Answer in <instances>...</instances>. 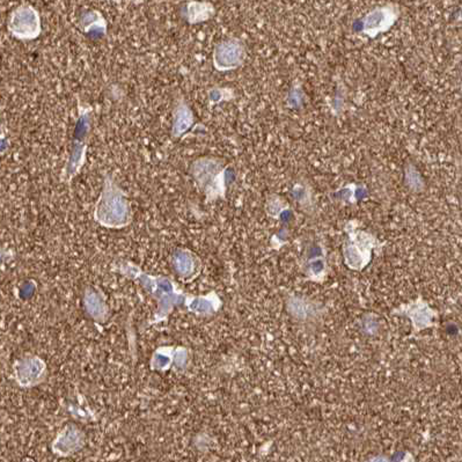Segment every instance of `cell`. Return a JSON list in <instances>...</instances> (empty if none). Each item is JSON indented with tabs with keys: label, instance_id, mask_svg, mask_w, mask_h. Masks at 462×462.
Segmentation results:
<instances>
[{
	"label": "cell",
	"instance_id": "4fadbf2b",
	"mask_svg": "<svg viewBox=\"0 0 462 462\" xmlns=\"http://www.w3.org/2000/svg\"><path fill=\"white\" fill-rule=\"evenodd\" d=\"M216 10L214 6L208 1H189L185 7V12L183 16L185 19L190 23V25H197L201 22L208 21L212 19Z\"/></svg>",
	"mask_w": 462,
	"mask_h": 462
},
{
	"label": "cell",
	"instance_id": "30bf717a",
	"mask_svg": "<svg viewBox=\"0 0 462 462\" xmlns=\"http://www.w3.org/2000/svg\"><path fill=\"white\" fill-rule=\"evenodd\" d=\"M195 123V115L192 108L189 107L185 99H179L176 102L173 111V123H172V137L179 139L186 135Z\"/></svg>",
	"mask_w": 462,
	"mask_h": 462
},
{
	"label": "cell",
	"instance_id": "8992f818",
	"mask_svg": "<svg viewBox=\"0 0 462 462\" xmlns=\"http://www.w3.org/2000/svg\"><path fill=\"white\" fill-rule=\"evenodd\" d=\"M392 314L409 319L412 322V334L415 335L428 328L434 327L436 319H438L439 313L434 308L431 307L428 302H425L424 298L418 297L408 304H403L396 307L392 312Z\"/></svg>",
	"mask_w": 462,
	"mask_h": 462
},
{
	"label": "cell",
	"instance_id": "9c48e42d",
	"mask_svg": "<svg viewBox=\"0 0 462 462\" xmlns=\"http://www.w3.org/2000/svg\"><path fill=\"white\" fill-rule=\"evenodd\" d=\"M302 274L315 283H324L329 274L326 252L322 246L313 245L307 249L302 263Z\"/></svg>",
	"mask_w": 462,
	"mask_h": 462
},
{
	"label": "cell",
	"instance_id": "52a82bcc",
	"mask_svg": "<svg viewBox=\"0 0 462 462\" xmlns=\"http://www.w3.org/2000/svg\"><path fill=\"white\" fill-rule=\"evenodd\" d=\"M246 54L245 43L240 38H227L214 47L212 63L218 72H230L243 64Z\"/></svg>",
	"mask_w": 462,
	"mask_h": 462
},
{
	"label": "cell",
	"instance_id": "5bb4252c",
	"mask_svg": "<svg viewBox=\"0 0 462 462\" xmlns=\"http://www.w3.org/2000/svg\"><path fill=\"white\" fill-rule=\"evenodd\" d=\"M265 210H267L269 217L280 220L289 212L290 208L283 198L277 195H271L270 197L268 198Z\"/></svg>",
	"mask_w": 462,
	"mask_h": 462
},
{
	"label": "cell",
	"instance_id": "ac0fdd59",
	"mask_svg": "<svg viewBox=\"0 0 462 462\" xmlns=\"http://www.w3.org/2000/svg\"><path fill=\"white\" fill-rule=\"evenodd\" d=\"M7 148V143L5 139L1 138L0 139V152H4L5 150H6Z\"/></svg>",
	"mask_w": 462,
	"mask_h": 462
},
{
	"label": "cell",
	"instance_id": "5b68a950",
	"mask_svg": "<svg viewBox=\"0 0 462 462\" xmlns=\"http://www.w3.org/2000/svg\"><path fill=\"white\" fill-rule=\"evenodd\" d=\"M9 31L14 38L25 41L38 38L42 33L41 16L38 11L28 4L16 7L11 13Z\"/></svg>",
	"mask_w": 462,
	"mask_h": 462
},
{
	"label": "cell",
	"instance_id": "7a4b0ae2",
	"mask_svg": "<svg viewBox=\"0 0 462 462\" xmlns=\"http://www.w3.org/2000/svg\"><path fill=\"white\" fill-rule=\"evenodd\" d=\"M95 219L104 226L122 227L129 219V203L113 176L104 175V188L95 208Z\"/></svg>",
	"mask_w": 462,
	"mask_h": 462
},
{
	"label": "cell",
	"instance_id": "e0dca14e",
	"mask_svg": "<svg viewBox=\"0 0 462 462\" xmlns=\"http://www.w3.org/2000/svg\"><path fill=\"white\" fill-rule=\"evenodd\" d=\"M293 196L296 198L297 201L300 203V204H304V203H307V194H306V188H302L300 186H296L295 190H293Z\"/></svg>",
	"mask_w": 462,
	"mask_h": 462
},
{
	"label": "cell",
	"instance_id": "9a60e30c",
	"mask_svg": "<svg viewBox=\"0 0 462 462\" xmlns=\"http://www.w3.org/2000/svg\"><path fill=\"white\" fill-rule=\"evenodd\" d=\"M209 102L211 106L220 104L224 101H231L234 98V92L231 88L214 87L211 88L208 94Z\"/></svg>",
	"mask_w": 462,
	"mask_h": 462
},
{
	"label": "cell",
	"instance_id": "ba28073f",
	"mask_svg": "<svg viewBox=\"0 0 462 462\" xmlns=\"http://www.w3.org/2000/svg\"><path fill=\"white\" fill-rule=\"evenodd\" d=\"M400 18V9L395 4L378 6L362 19V32L368 38H375L393 28Z\"/></svg>",
	"mask_w": 462,
	"mask_h": 462
},
{
	"label": "cell",
	"instance_id": "2e32d148",
	"mask_svg": "<svg viewBox=\"0 0 462 462\" xmlns=\"http://www.w3.org/2000/svg\"><path fill=\"white\" fill-rule=\"evenodd\" d=\"M406 183L409 189H412L414 192H421L423 187H424V183L422 181L421 175H419V173H418L415 167L412 166V165L407 166Z\"/></svg>",
	"mask_w": 462,
	"mask_h": 462
},
{
	"label": "cell",
	"instance_id": "8fae6325",
	"mask_svg": "<svg viewBox=\"0 0 462 462\" xmlns=\"http://www.w3.org/2000/svg\"><path fill=\"white\" fill-rule=\"evenodd\" d=\"M79 25L86 34L93 38H100L107 34V21L99 11L91 10L82 13Z\"/></svg>",
	"mask_w": 462,
	"mask_h": 462
},
{
	"label": "cell",
	"instance_id": "6da1fadb",
	"mask_svg": "<svg viewBox=\"0 0 462 462\" xmlns=\"http://www.w3.org/2000/svg\"><path fill=\"white\" fill-rule=\"evenodd\" d=\"M346 240L343 245V260L350 270L362 271L373 258V252L380 248L377 236L362 230L356 220H350L344 227Z\"/></svg>",
	"mask_w": 462,
	"mask_h": 462
},
{
	"label": "cell",
	"instance_id": "3957f363",
	"mask_svg": "<svg viewBox=\"0 0 462 462\" xmlns=\"http://www.w3.org/2000/svg\"><path fill=\"white\" fill-rule=\"evenodd\" d=\"M190 173L209 202L225 197L227 166L218 158H198L190 167Z\"/></svg>",
	"mask_w": 462,
	"mask_h": 462
},
{
	"label": "cell",
	"instance_id": "277c9868",
	"mask_svg": "<svg viewBox=\"0 0 462 462\" xmlns=\"http://www.w3.org/2000/svg\"><path fill=\"white\" fill-rule=\"evenodd\" d=\"M91 130L92 108L79 104L78 119H77L76 129L73 135L72 146L63 168V177L67 182H70L73 177H76L85 165Z\"/></svg>",
	"mask_w": 462,
	"mask_h": 462
},
{
	"label": "cell",
	"instance_id": "7c38bea8",
	"mask_svg": "<svg viewBox=\"0 0 462 462\" xmlns=\"http://www.w3.org/2000/svg\"><path fill=\"white\" fill-rule=\"evenodd\" d=\"M286 311L299 321L312 320L318 315V309L311 302L298 296H290L286 299Z\"/></svg>",
	"mask_w": 462,
	"mask_h": 462
}]
</instances>
